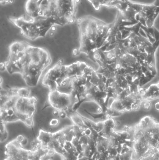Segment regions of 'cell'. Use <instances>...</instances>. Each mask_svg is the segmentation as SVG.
<instances>
[{
	"label": "cell",
	"mask_w": 159,
	"mask_h": 160,
	"mask_svg": "<svg viewBox=\"0 0 159 160\" xmlns=\"http://www.w3.org/2000/svg\"><path fill=\"white\" fill-rule=\"evenodd\" d=\"M9 54L1 63V71L19 74L29 87L36 86L43 73L52 62L47 50L25 41L13 42L8 47Z\"/></svg>",
	"instance_id": "1"
},
{
	"label": "cell",
	"mask_w": 159,
	"mask_h": 160,
	"mask_svg": "<svg viewBox=\"0 0 159 160\" xmlns=\"http://www.w3.org/2000/svg\"><path fill=\"white\" fill-rule=\"evenodd\" d=\"M29 88H8L1 89V122L21 121L27 127L34 125L33 118L36 111L37 99L30 96Z\"/></svg>",
	"instance_id": "2"
},
{
	"label": "cell",
	"mask_w": 159,
	"mask_h": 160,
	"mask_svg": "<svg viewBox=\"0 0 159 160\" xmlns=\"http://www.w3.org/2000/svg\"><path fill=\"white\" fill-rule=\"evenodd\" d=\"M102 74L87 64L78 74L70 79L67 88L75 100L74 112H77L85 102H93L99 105L105 96Z\"/></svg>",
	"instance_id": "3"
},
{
	"label": "cell",
	"mask_w": 159,
	"mask_h": 160,
	"mask_svg": "<svg viewBox=\"0 0 159 160\" xmlns=\"http://www.w3.org/2000/svg\"><path fill=\"white\" fill-rule=\"evenodd\" d=\"M79 34V48L73 50L72 55L77 56L81 53L87 58L99 51L107 44L111 23H106L91 15L83 16L77 19Z\"/></svg>",
	"instance_id": "4"
},
{
	"label": "cell",
	"mask_w": 159,
	"mask_h": 160,
	"mask_svg": "<svg viewBox=\"0 0 159 160\" xmlns=\"http://www.w3.org/2000/svg\"><path fill=\"white\" fill-rule=\"evenodd\" d=\"M7 19L20 29L23 37L31 40L44 37L49 30L56 25L51 19L33 17L26 13L19 17H8Z\"/></svg>",
	"instance_id": "5"
},
{
	"label": "cell",
	"mask_w": 159,
	"mask_h": 160,
	"mask_svg": "<svg viewBox=\"0 0 159 160\" xmlns=\"http://www.w3.org/2000/svg\"><path fill=\"white\" fill-rule=\"evenodd\" d=\"M60 61L48 70L42 80V85L49 91L67 88L70 79L87 64L85 62L77 61L70 65H63Z\"/></svg>",
	"instance_id": "6"
},
{
	"label": "cell",
	"mask_w": 159,
	"mask_h": 160,
	"mask_svg": "<svg viewBox=\"0 0 159 160\" xmlns=\"http://www.w3.org/2000/svg\"><path fill=\"white\" fill-rule=\"evenodd\" d=\"M79 2L80 0H49L45 18L51 19L56 25L73 23Z\"/></svg>",
	"instance_id": "7"
},
{
	"label": "cell",
	"mask_w": 159,
	"mask_h": 160,
	"mask_svg": "<svg viewBox=\"0 0 159 160\" xmlns=\"http://www.w3.org/2000/svg\"><path fill=\"white\" fill-rule=\"evenodd\" d=\"M75 100L71 93L59 90L49 91L43 109L50 107L53 110V115L62 118L67 117L74 112Z\"/></svg>",
	"instance_id": "8"
},
{
	"label": "cell",
	"mask_w": 159,
	"mask_h": 160,
	"mask_svg": "<svg viewBox=\"0 0 159 160\" xmlns=\"http://www.w3.org/2000/svg\"><path fill=\"white\" fill-rule=\"evenodd\" d=\"M136 20L142 26L147 28L154 26L155 21L159 15V0L151 4L136 2Z\"/></svg>",
	"instance_id": "9"
},
{
	"label": "cell",
	"mask_w": 159,
	"mask_h": 160,
	"mask_svg": "<svg viewBox=\"0 0 159 160\" xmlns=\"http://www.w3.org/2000/svg\"><path fill=\"white\" fill-rule=\"evenodd\" d=\"M5 160H30L33 151L23 148L16 138L6 145Z\"/></svg>",
	"instance_id": "10"
},
{
	"label": "cell",
	"mask_w": 159,
	"mask_h": 160,
	"mask_svg": "<svg viewBox=\"0 0 159 160\" xmlns=\"http://www.w3.org/2000/svg\"><path fill=\"white\" fill-rule=\"evenodd\" d=\"M96 10H99L102 7L116 8L121 2L129 0H87Z\"/></svg>",
	"instance_id": "11"
},
{
	"label": "cell",
	"mask_w": 159,
	"mask_h": 160,
	"mask_svg": "<svg viewBox=\"0 0 159 160\" xmlns=\"http://www.w3.org/2000/svg\"><path fill=\"white\" fill-rule=\"evenodd\" d=\"M151 107V104L150 102L147 101L143 103V107L145 110H148Z\"/></svg>",
	"instance_id": "12"
},
{
	"label": "cell",
	"mask_w": 159,
	"mask_h": 160,
	"mask_svg": "<svg viewBox=\"0 0 159 160\" xmlns=\"http://www.w3.org/2000/svg\"><path fill=\"white\" fill-rule=\"evenodd\" d=\"M15 0H0V3L1 4L6 5L8 4H12L14 2Z\"/></svg>",
	"instance_id": "13"
},
{
	"label": "cell",
	"mask_w": 159,
	"mask_h": 160,
	"mask_svg": "<svg viewBox=\"0 0 159 160\" xmlns=\"http://www.w3.org/2000/svg\"><path fill=\"white\" fill-rule=\"evenodd\" d=\"M59 120L57 119H53L50 121V125L51 126H56L58 124Z\"/></svg>",
	"instance_id": "14"
},
{
	"label": "cell",
	"mask_w": 159,
	"mask_h": 160,
	"mask_svg": "<svg viewBox=\"0 0 159 160\" xmlns=\"http://www.w3.org/2000/svg\"><path fill=\"white\" fill-rule=\"evenodd\" d=\"M27 143H28V140L26 138H24V140L21 143V145L22 146H23L26 145Z\"/></svg>",
	"instance_id": "15"
},
{
	"label": "cell",
	"mask_w": 159,
	"mask_h": 160,
	"mask_svg": "<svg viewBox=\"0 0 159 160\" xmlns=\"http://www.w3.org/2000/svg\"><path fill=\"white\" fill-rule=\"evenodd\" d=\"M155 109L157 110V111H159V101L158 102H156L155 104Z\"/></svg>",
	"instance_id": "16"
},
{
	"label": "cell",
	"mask_w": 159,
	"mask_h": 160,
	"mask_svg": "<svg viewBox=\"0 0 159 160\" xmlns=\"http://www.w3.org/2000/svg\"><path fill=\"white\" fill-rule=\"evenodd\" d=\"M120 123L119 121H115V127H118L120 125Z\"/></svg>",
	"instance_id": "17"
},
{
	"label": "cell",
	"mask_w": 159,
	"mask_h": 160,
	"mask_svg": "<svg viewBox=\"0 0 159 160\" xmlns=\"http://www.w3.org/2000/svg\"><path fill=\"white\" fill-rule=\"evenodd\" d=\"M46 160H52L51 159V158H49L47 159Z\"/></svg>",
	"instance_id": "18"
},
{
	"label": "cell",
	"mask_w": 159,
	"mask_h": 160,
	"mask_svg": "<svg viewBox=\"0 0 159 160\" xmlns=\"http://www.w3.org/2000/svg\"><path fill=\"white\" fill-rule=\"evenodd\" d=\"M155 160H159V159L157 158H155Z\"/></svg>",
	"instance_id": "19"
},
{
	"label": "cell",
	"mask_w": 159,
	"mask_h": 160,
	"mask_svg": "<svg viewBox=\"0 0 159 160\" xmlns=\"http://www.w3.org/2000/svg\"></svg>",
	"instance_id": "20"
}]
</instances>
